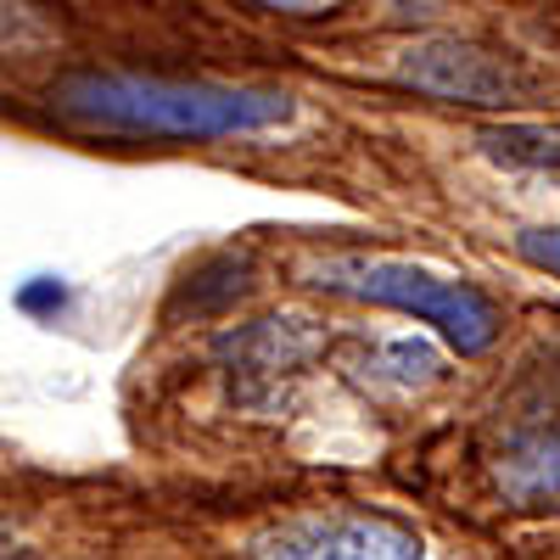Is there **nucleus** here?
<instances>
[{
    "label": "nucleus",
    "instance_id": "f257e3e1",
    "mask_svg": "<svg viewBox=\"0 0 560 560\" xmlns=\"http://www.w3.org/2000/svg\"><path fill=\"white\" fill-rule=\"evenodd\" d=\"M51 113L102 135H168V140H230L292 124L298 102L275 84H191L152 73L79 68L51 84Z\"/></svg>",
    "mask_w": 560,
    "mask_h": 560
},
{
    "label": "nucleus",
    "instance_id": "f03ea898",
    "mask_svg": "<svg viewBox=\"0 0 560 560\" xmlns=\"http://www.w3.org/2000/svg\"><path fill=\"white\" fill-rule=\"evenodd\" d=\"M319 287L359 298V303L420 314L427 325H438L443 342L465 359L488 353L504 331L499 303L488 292H477L471 280H448V275H432L420 264H404V258H337V264L319 269Z\"/></svg>",
    "mask_w": 560,
    "mask_h": 560
},
{
    "label": "nucleus",
    "instance_id": "7ed1b4c3",
    "mask_svg": "<svg viewBox=\"0 0 560 560\" xmlns=\"http://www.w3.org/2000/svg\"><path fill=\"white\" fill-rule=\"evenodd\" d=\"M393 79L454 107H522L538 96V79L516 57L488 51V45L459 39V34H432V39L404 45Z\"/></svg>",
    "mask_w": 560,
    "mask_h": 560
},
{
    "label": "nucleus",
    "instance_id": "20e7f679",
    "mask_svg": "<svg viewBox=\"0 0 560 560\" xmlns=\"http://www.w3.org/2000/svg\"><path fill=\"white\" fill-rule=\"evenodd\" d=\"M253 560H427L415 527L364 510H331V516H287L253 538Z\"/></svg>",
    "mask_w": 560,
    "mask_h": 560
},
{
    "label": "nucleus",
    "instance_id": "39448f33",
    "mask_svg": "<svg viewBox=\"0 0 560 560\" xmlns=\"http://www.w3.org/2000/svg\"><path fill=\"white\" fill-rule=\"evenodd\" d=\"M499 488L516 504H560V376H544L499 420Z\"/></svg>",
    "mask_w": 560,
    "mask_h": 560
},
{
    "label": "nucleus",
    "instance_id": "423d86ee",
    "mask_svg": "<svg viewBox=\"0 0 560 560\" xmlns=\"http://www.w3.org/2000/svg\"><path fill=\"white\" fill-rule=\"evenodd\" d=\"M314 348H319V337L308 331V319H258V325H247V331H236L224 342L230 376L242 382V398H253V382H275L280 370L298 376Z\"/></svg>",
    "mask_w": 560,
    "mask_h": 560
},
{
    "label": "nucleus",
    "instance_id": "0eeeda50",
    "mask_svg": "<svg viewBox=\"0 0 560 560\" xmlns=\"http://www.w3.org/2000/svg\"><path fill=\"white\" fill-rule=\"evenodd\" d=\"M477 147L504 163V168H533V174H549L560 168V135L538 129V124H504V129H488Z\"/></svg>",
    "mask_w": 560,
    "mask_h": 560
},
{
    "label": "nucleus",
    "instance_id": "6e6552de",
    "mask_svg": "<svg viewBox=\"0 0 560 560\" xmlns=\"http://www.w3.org/2000/svg\"><path fill=\"white\" fill-rule=\"evenodd\" d=\"M387 364H398V370H393L398 382H432V376H438V353H432L427 342H393V348H387Z\"/></svg>",
    "mask_w": 560,
    "mask_h": 560
},
{
    "label": "nucleus",
    "instance_id": "1a4fd4ad",
    "mask_svg": "<svg viewBox=\"0 0 560 560\" xmlns=\"http://www.w3.org/2000/svg\"><path fill=\"white\" fill-rule=\"evenodd\" d=\"M18 308L34 314V319H51V314L68 308V287H62V280H51V275H39V280H28V287L18 292Z\"/></svg>",
    "mask_w": 560,
    "mask_h": 560
},
{
    "label": "nucleus",
    "instance_id": "9d476101",
    "mask_svg": "<svg viewBox=\"0 0 560 560\" xmlns=\"http://www.w3.org/2000/svg\"><path fill=\"white\" fill-rule=\"evenodd\" d=\"M516 253H522L533 269H549V275H560V224L522 230V236H516Z\"/></svg>",
    "mask_w": 560,
    "mask_h": 560
},
{
    "label": "nucleus",
    "instance_id": "9b49d317",
    "mask_svg": "<svg viewBox=\"0 0 560 560\" xmlns=\"http://www.w3.org/2000/svg\"><path fill=\"white\" fill-rule=\"evenodd\" d=\"M264 12H287V18H319V12H337L342 0H258Z\"/></svg>",
    "mask_w": 560,
    "mask_h": 560
},
{
    "label": "nucleus",
    "instance_id": "f8f14e48",
    "mask_svg": "<svg viewBox=\"0 0 560 560\" xmlns=\"http://www.w3.org/2000/svg\"><path fill=\"white\" fill-rule=\"evenodd\" d=\"M12 18V0H0V23H7Z\"/></svg>",
    "mask_w": 560,
    "mask_h": 560
},
{
    "label": "nucleus",
    "instance_id": "ddd939ff",
    "mask_svg": "<svg viewBox=\"0 0 560 560\" xmlns=\"http://www.w3.org/2000/svg\"><path fill=\"white\" fill-rule=\"evenodd\" d=\"M7 538H12V527H7V522H0V544H7Z\"/></svg>",
    "mask_w": 560,
    "mask_h": 560
}]
</instances>
